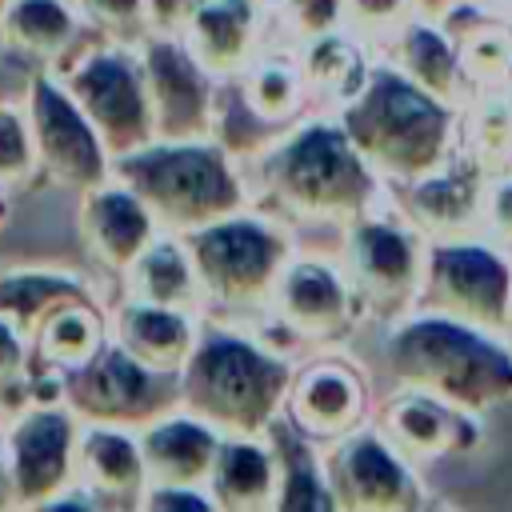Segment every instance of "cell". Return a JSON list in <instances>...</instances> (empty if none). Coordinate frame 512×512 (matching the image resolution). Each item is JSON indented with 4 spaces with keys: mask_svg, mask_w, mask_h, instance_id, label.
<instances>
[{
    "mask_svg": "<svg viewBox=\"0 0 512 512\" xmlns=\"http://www.w3.org/2000/svg\"><path fill=\"white\" fill-rule=\"evenodd\" d=\"M292 368L248 336L204 328L180 372L184 412L208 420L224 436H260L284 412Z\"/></svg>",
    "mask_w": 512,
    "mask_h": 512,
    "instance_id": "6da1fadb",
    "label": "cell"
},
{
    "mask_svg": "<svg viewBox=\"0 0 512 512\" xmlns=\"http://www.w3.org/2000/svg\"><path fill=\"white\" fill-rule=\"evenodd\" d=\"M112 180H124L172 236L244 208V188L228 152L208 140H152L112 160Z\"/></svg>",
    "mask_w": 512,
    "mask_h": 512,
    "instance_id": "7a4b0ae2",
    "label": "cell"
},
{
    "mask_svg": "<svg viewBox=\"0 0 512 512\" xmlns=\"http://www.w3.org/2000/svg\"><path fill=\"white\" fill-rule=\"evenodd\" d=\"M344 132L368 164L392 176H424L444 152L448 112L416 80L372 72L344 112Z\"/></svg>",
    "mask_w": 512,
    "mask_h": 512,
    "instance_id": "3957f363",
    "label": "cell"
},
{
    "mask_svg": "<svg viewBox=\"0 0 512 512\" xmlns=\"http://www.w3.org/2000/svg\"><path fill=\"white\" fill-rule=\"evenodd\" d=\"M388 364L412 392H432L456 404L512 392V360L452 316H424L400 328L388 344Z\"/></svg>",
    "mask_w": 512,
    "mask_h": 512,
    "instance_id": "277c9868",
    "label": "cell"
},
{
    "mask_svg": "<svg viewBox=\"0 0 512 512\" xmlns=\"http://www.w3.org/2000/svg\"><path fill=\"white\" fill-rule=\"evenodd\" d=\"M268 188L300 216H356L372 196V172L352 136L336 124H308L276 148Z\"/></svg>",
    "mask_w": 512,
    "mask_h": 512,
    "instance_id": "5b68a950",
    "label": "cell"
},
{
    "mask_svg": "<svg viewBox=\"0 0 512 512\" xmlns=\"http://www.w3.org/2000/svg\"><path fill=\"white\" fill-rule=\"evenodd\" d=\"M180 240L192 256L204 296L228 308L264 304L276 292V280L292 260L288 236L280 228L240 216V212L216 224H204L196 232H184Z\"/></svg>",
    "mask_w": 512,
    "mask_h": 512,
    "instance_id": "8992f818",
    "label": "cell"
},
{
    "mask_svg": "<svg viewBox=\"0 0 512 512\" xmlns=\"http://www.w3.org/2000/svg\"><path fill=\"white\" fill-rule=\"evenodd\" d=\"M60 400L88 424L148 428L180 404V376L140 364L120 340L60 372Z\"/></svg>",
    "mask_w": 512,
    "mask_h": 512,
    "instance_id": "52a82bcc",
    "label": "cell"
},
{
    "mask_svg": "<svg viewBox=\"0 0 512 512\" xmlns=\"http://www.w3.org/2000/svg\"><path fill=\"white\" fill-rule=\"evenodd\" d=\"M64 84L92 120V128L100 132L112 160L156 140V112L140 56L124 48L88 52L80 56V64L64 72Z\"/></svg>",
    "mask_w": 512,
    "mask_h": 512,
    "instance_id": "ba28073f",
    "label": "cell"
},
{
    "mask_svg": "<svg viewBox=\"0 0 512 512\" xmlns=\"http://www.w3.org/2000/svg\"><path fill=\"white\" fill-rule=\"evenodd\" d=\"M28 124L36 140V164L72 192H92L112 180V152L104 148L100 132L68 92L48 76L32 80L28 92Z\"/></svg>",
    "mask_w": 512,
    "mask_h": 512,
    "instance_id": "9c48e42d",
    "label": "cell"
},
{
    "mask_svg": "<svg viewBox=\"0 0 512 512\" xmlns=\"http://www.w3.org/2000/svg\"><path fill=\"white\" fill-rule=\"evenodd\" d=\"M152 112H156V140H204L216 128V100H212V72L188 48L180 32H156L140 44Z\"/></svg>",
    "mask_w": 512,
    "mask_h": 512,
    "instance_id": "30bf717a",
    "label": "cell"
},
{
    "mask_svg": "<svg viewBox=\"0 0 512 512\" xmlns=\"http://www.w3.org/2000/svg\"><path fill=\"white\" fill-rule=\"evenodd\" d=\"M80 416L60 404H32L24 408L8 436V472L16 504L44 508L52 496H60L76 480V440H80Z\"/></svg>",
    "mask_w": 512,
    "mask_h": 512,
    "instance_id": "8fae6325",
    "label": "cell"
},
{
    "mask_svg": "<svg viewBox=\"0 0 512 512\" xmlns=\"http://www.w3.org/2000/svg\"><path fill=\"white\" fill-rule=\"evenodd\" d=\"M80 224H84L88 252L104 268L124 272V276L144 256V248L156 240V216H152V208L124 180L100 184V188L84 192Z\"/></svg>",
    "mask_w": 512,
    "mask_h": 512,
    "instance_id": "7c38bea8",
    "label": "cell"
},
{
    "mask_svg": "<svg viewBox=\"0 0 512 512\" xmlns=\"http://www.w3.org/2000/svg\"><path fill=\"white\" fill-rule=\"evenodd\" d=\"M428 292L460 320H500L508 304V268L484 248H436L428 264Z\"/></svg>",
    "mask_w": 512,
    "mask_h": 512,
    "instance_id": "4fadbf2b",
    "label": "cell"
},
{
    "mask_svg": "<svg viewBox=\"0 0 512 512\" xmlns=\"http://www.w3.org/2000/svg\"><path fill=\"white\" fill-rule=\"evenodd\" d=\"M76 484H84L96 504H144L148 464L140 432L116 424H84L76 440Z\"/></svg>",
    "mask_w": 512,
    "mask_h": 512,
    "instance_id": "5bb4252c",
    "label": "cell"
},
{
    "mask_svg": "<svg viewBox=\"0 0 512 512\" xmlns=\"http://www.w3.org/2000/svg\"><path fill=\"white\" fill-rule=\"evenodd\" d=\"M336 504L352 508H404L412 504V476L376 436H352L328 460Z\"/></svg>",
    "mask_w": 512,
    "mask_h": 512,
    "instance_id": "9a60e30c",
    "label": "cell"
},
{
    "mask_svg": "<svg viewBox=\"0 0 512 512\" xmlns=\"http://www.w3.org/2000/svg\"><path fill=\"white\" fill-rule=\"evenodd\" d=\"M220 440L224 432H216L208 420L192 412H168L156 424L140 428L148 488L152 484H204L208 488Z\"/></svg>",
    "mask_w": 512,
    "mask_h": 512,
    "instance_id": "2e32d148",
    "label": "cell"
},
{
    "mask_svg": "<svg viewBox=\"0 0 512 512\" xmlns=\"http://www.w3.org/2000/svg\"><path fill=\"white\" fill-rule=\"evenodd\" d=\"M196 320L192 312L184 308H164V304H148V300H136L120 308L116 316V340L148 368H160V372H184L192 348H196Z\"/></svg>",
    "mask_w": 512,
    "mask_h": 512,
    "instance_id": "e0dca14e",
    "label": "cell"
},
{
    "mask_svg": "<svg viewBox=\"0 0 512 512\" xmlns=\"http://www.w3.org/2000/svg\"><path fill=\"white\" fill-rule=\"evenodd\" d=\"M352 272L364 296L380 304H400L420 280V260L400 228L364 220L352 232Z\"/></svg>",
    "mask_w": 512,
    "mask_h": 512,
    "instance_id": "ac0fdd59",
    "label": "cell"
},
{
    "mask_svg": "<svg viewBox=\"0 0 512 512\" xmlns=\"http://www.w3.org/2000/svg\"><path fill=\"white\" fill-rule=\"evenodd\" d=\"M360 380L340 364H312L300 380H292L284 416L312 440L340 436L360 416Z\"/></svg>",
    "mask_w": 512,
    "mask_h": 512,
    "instance_id": "d6986e66",
    "label": "cell"
},
{
    "mask_svg": "<svg viewBox=\"0 0 512 512\" xmlns=\"http://www.w3.org/2000/svg\"><path fill=\"white\" fill-rule=\"evenodd\" d=\"M272 300H276L284 324L296 332H308V336L332 332L348 316V288L320 260H288V268L276 280Z\"/></svg>",
    "mask_w": 512,
    "mask_h": 512,
    "instance_id": "ffe728a7",
    "label": "cell"
},
{
    "mask_svg": "<svg viewBox=\"0 0 512 512\" xmlns=\"http://www.w3.org/2000/svg\"><path fill=\"white\" fill-rule=\"evenodd\" d=\"M208 492L216 508H272L280 492V464L256 436H224Z\"/></svg>",
    "mask_w": 512,
    "mask_h": 512,
    "instance_id": "44dd1931",
    "label": "cell"
},
{
    "mask_svg": "<svg viewBox=\"0 0 512 512\" xmlns=\"http://www.w3.org/2000/svg\"><path fill=\"white\" fill-rule=\"evenodd\" d=\"M260 0H204L192 24L180 32L188 48L204 60L208 72H236L248 68L256 24H260Z\"/></svg>",
    "mask_w": 512,
    "mask_h": 512,
    "instance_id": "7402d4cb",
    "label": "cell"
},
{
    "mask_svg": "<svg viewBox=\"0 0 512 512\" xmlns=\"http://www.w3.org/2000/svg\"><path fill=\"white\" fill-rule=\"evenodd\" d=\"M128 284H132L136 300L164 304V308H184V312H192L204 296L200 276H196L192 256H188L180 236H156L144 248V256L128 268Z\"/></svg>",
    "mask_w": 512,
    "mask_h": 512,
    "instance_id": "603a6c76",
    "label": "cell"
},
{
    "mask_svg": "<svg viewBox=\"0 0 512 512\" xmlns=\"http://www.w3.org/2000/svg\"><path fill=\"white\" fill-rule=\"evenodd\" d=\"M32 344H36L40 360H48L56 372H64V368L92 360L104 348V328H100V316L76 296V300H64L60 308H52L44 316Z\"/></svg>",
    "mask_w": 512,
    "mask_h": 512,
    "instance_id": "cb8c5ba5",
    "label": "cell"
},
{
    "mask_svg": "<svg viewBox=\"0 0 512 512\" xmlns=\"http://www.w3.org/2000/svg\"><path fill=\"white\" fill-rule=\"evenodd\" d=\"M0 28L16 48L32 56H60L72 44L76 16L64 0H8Z\"/></svg>",
    "mask_w": 512,
    "mask_h": 512,
    "instance_id": "d4e9b609",
    "label": "cell"
},
{
    "mask_svg": "<svg viewBox=\"0 0 512 512\" xmlns=\"http://www.w3.org/2000/svg\"><path fill=\"white\" fill-rule=\"evenodd\" d=\"M300 84H304V72L292 60H280V56L256 60V64H248V76H244V104L264 124H276L296 108Z\"/></svg>",
    "mask_w": 512,
    "mask_h": 512,
    "instance_id": "484cf974",
    "label": "cell"
},
{
    "mask_svg": "<svg viewBox=\"0 0 512 512\" xmlns=\"http://www.w3.org/2000/svg\"><path fill=\"white\" fill-rule=\"evenodd\" d=\"M64 300H76V288L68 280L52 276H12L0 280V316H8L24 336H36L44 316L60 308Z\"/></svg>",
    "mask_w": 512,
    "mask_h": 512,
    "instance_id": "4316f807",
    "label": "cell"
},
{
    "mask_svg": "<svg viewBox=\"0 0 512 512\" xmlns=\"http://www.w3.org/2000/svg\"><path fill=\"white\" fill-rule=\"evenodd\" d=\"M304 76L312 84H320L324 92L332 96H356L364 88V72H360V56L356 48L336 36V32H324L312 40L308 48V60H304Z\"/></svg>",
    "mask_w": 512,
    "mask_h": 512,
    "instance_id": "83f0119b",
    "label": "cell"
},
{
    "mask_svg": "<svg viewBox=\"0 0 512 512\" xmlns=\"http://www.w3.org/2000/svg\"><path fill=\"white\" fill-rule=\"evenodd\" d=\"M400 56H404L408 76L420 88H428L432 96H448L452 92V84H456V60H452V52H448V44H444L440 32L420 28V24L408 28L404 32V44H400Z\"/></svg>",
    "mask_w": 512,
    "mask_h": 512,
    "instance_id": "f1b7e54d",
    "label": "cell"
},
{
    "mask_svg": "<svg viewBox=\"0 0 512 512\" xmlns=\"http://www.w3.org/2000/svg\"><path fill=\"white\" fill-rule=\"evenodd\" d=\"M392 432L396 440L408 448V452H440L452 444V416H444L432 400H420V396H408L392 408Z\"/></svg>",
    "mask_w": 512,
    "mask_h": 512,
    "instance_id": "f546056e",
    "label": "cell"
},
{
    "mask_svg": "<svg viewBox=\"0 0 512 512\" xmlns=\"http://www.w3.org/2000/svg\"><path fill=\"white\" fill-rule=\"evenodd\" d=\"M36 164L32 124L16 108H0V184H16Z\"/></svg>",
    "mask_w": 512,
    "mask_h": 512,
    "instance_id": "4dcf8cb0",
    "label": "cell"
},
{
    "mask_svg": "<svg viewBox=\"0 0 512 512\" xmlns=\"http://www.w3.org/2000/svg\"><path fill=\"white\" fill-rule=\"evenodd\" d=\"M412 208H416L428 224H456V220L468 212V184L456 180V176L428 180V184L412 196Z\"/></svg>",
    "mask_w": 512,
    "mask_h": 512,
    "instance_id": "1f68e13d",
    "label": "cell"
},
{
    "mask_svg": "<svg viewBox=\"0 0 512 512\" xmlns=\"http://www.w3.org/2000/svg\"><path fill=\"white\" fill-rule=\"evenodd\" d=\"M280 4H284L288 24L304 40H316V36L332 32L336 20H340V12H344V0H280Z\"/></svg>",
    "mask_w": 512,
    "mask_h": 512,
    "instance_id": "d6a6232c",
    "label": "cell"
},
{
    "mask_svg": "<svg viewBox=\"0 0 512 512\" xmlns=\"http://www.w3.org/2000/svg\"><path fill=\"white\" fill-rule=\"evenodd\" d=\"M204 484H152L144 492V508H180V512H192V508H216L212 492H200Z\"/></svg>",
    "mask_w": 512,
    "mask_h": 512,
    "instance_id": "836d02e7",
    "label": "cell"
},
{
    "mask_svg": "<svg viewBox=\"0 0 512 512\" xmlns=\"http://www.w3.org/2000/svg\"><path fill=\"white\" fill-rule=\"evenodd\" d=\"M204 0H148V24L156 32H184Z\"/></svg>",
    "mask_w": 512,
    "mask_h": 512,
    "instance_id": "e575fe53",
    "label": "cell"
},
{
    "mask_svg": "<svg viewBox=\"0 0 512 512\" xmlns=\"http://www.w3.org/2000/svg\"><path fill=\"white\" fill-rule=\"evenodd\" d=\"M84 8H88V16H96L100 24H112V28H128L140 16H148V0H84Z\"/></svg>",
    "mask_w": 512,
    "mask_h": 512,
    "instance_id": "d590c367",
    "label": "cell"
},
{
    "mask_svg": "<svg viewBox=\"0 0 512 512\" xmlns=\"http://www.w3.org/2000/svg\"><path fill=\"white\" fill-rule=\"evenodd\" d=\"M20 372H24V332L8 316H0V384L20 380Z\"/></svg>",
    "mask_w": 512,
    "mask_h": 512,
    "instance_id": "8d00e7d4",
    "label": "cell"
},
{
    "mask_svg": "<svg viewBox=\"0 0 512 512\" xmlns=\"http://www.w3.org/2000/svg\"><path fill=\"white\" fill-rule=\"evenodd\" d=\"M344 12L364 28H384V24L400 20L404 0H344Z\"/></svg>",
    "mask_w": 512,
    "mask_h": 512,
    "instance_id": "74e56055",
    "label": "cell"
},
{
    "mask_svg": "<svg viewBox=\"0 0 512 512\" xmlns=\"http://www.w3.org/2000/svg\"><path fill=\"white\" fill-rule=\"evenodd\" d=\"M16 504V492H12V472H8V448L0 440V508Z\"/></svg>",
    "mask_w": 512,
    "mask_h": 512,
    "instance_id": "f35d334b",
    "label": "cell"
},
{
    "mask_svg": "<svg viewBox=\"0 0 512 512\" xmlns=\"http://www.w3.org/2000/svg\"><path fill=\"white\" fill-rule=\"evenodd\" d=\"M496 220H500V228L512 236V184L496 196Z\"/></svg>",
    "mask_w": 512,
    "mask_h": 512,
    "instance_id": "ab89813d",
    "label": "cell"
},
{
    "mask_svg": "<svg viewBox=\"0 0 512 512\" xmlns=\"http://www.w3.org/2000/svg\"><path fill=\"white\" fill-rule=\"evenodd\" d=\"M420 8H424V12H444L448 0H420Z\"/></svg>",
    "mask_w": 512,
    "mask_h": 512,
    "instance_id": "60d3db41",
    "label": "cell"
},
{
    "mask_svg": "<svg viewBox=\"0 0 512 512\" xmlns=\"http://www.w3.org/2000/svg\"><path fill=\"white\" fill-rule=\"evenodd\" d=\"M4 4H8V0H0V12H4Z\"/></svg>",
    "mask_w": 512,
    "mask_h": 512,
    "instance_id": "b9f144b4",
    "label": "cell"
}]
</instances>
